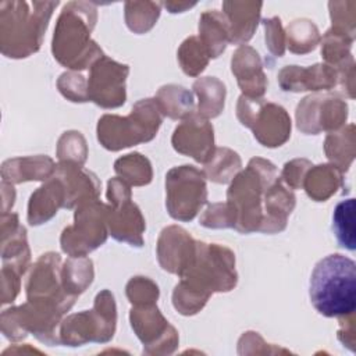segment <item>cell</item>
I'll return each instance as SVG.
<instances>
[{
    "label": "cell",
    "instance_id": "6da1fadb",
    "mask_svg": "<svg viewBox=\"0 0 356 356\" xmlns=\"http://www.w3.org/2000/svg\"><path fill=\"white\" fill-rule=\"evenodd\" d=\"M234 266V254L227 248L196 242L195 257L172 295L175 309L186 316L195 314L210 293L231 291L236 284Z\"/></svg>",
    "mask_w": 356,
    "mask_h": 356
},
{
    "label": "cell",
    "instance_id": "7a4b0ae2",
    "mask_svg": "<svg viewBox=\"0 0 356 356\" xmlns=\"http://www.w3.org/2000/svg\"><path fill=\"white\" fill-rule=\"evenodd\" d=\"M309 295L314 309L325 317L342 318L356 309V264L342 254H328L313 268Z\"/></svg>",
    "mask_w": 356,
    "mask_h": 356
},
{
    "label": "cell",
    "instance_id": "3957f363",
    "mask_svg": "<svg viewBox=\"0 0 356 356\" xmlns=\"http://www.w3.org/2000/svg\"><path fill=\"white\" fill-rule=\"evenodd\" d=\"M72 10L68 4L58 18L53 38V53L61 64L68 68L79 70L93 64L103 54L102 50L90 40V29L95 24V10Z\"/></svg>",
    "mask_w": 356,
    "mask_h": 356
},
{
    "label": "cell",
    "instance_id": "277c9868",
    "mask_svg": "<svg viewBox=\"0 0 356 356\" xmlns=\"http://www.w3.org/2000/svg\"><path fill=\"white\" fill-rule=\"evenodd\" d=\"M277 178L274 164L263 159L250 160L248 168L235 177L228 191V204L235 211L238 231L260 229L263 222L261 195Z\"/></svg>",
    "mask_w": 356,
    "mask_h": 356
},
{
    "label": "cell",
    "instance_id": "5b68a950",
    "mask_svg": "<svg viewBox=\"0 0 356 356\" xmlns=\"http://www.w3.org/2000/svg\"><path fill=\"white\" fill-rule=\"evenodd\" d=\"M161 124L160 108L156 100L138 102L131 115H104L99 120L97 138L108 150H120L140 142L150 140Z\"/></svg>",
    "mask_w": 356,
    "mask_h": 356
},
{
    "label": "cell",
    "instance_id": "8992f818",
    "mask_svg": "<svg viewBox=\"0 0 356 356\" xmlns=\"http://www.w3.org/2000/svg\"><path fill=\"white\" fill-rule=\"evenodd\" d=\"M115 303L108 291L96 296L92 312L70 316L61 325V342L70 346H79L85 342H107L115 330Z\"/></svg>",
    "mask_w": 356,
    "mask_h": 356
},
{
    "label": "cell",
    "instance_id": "52a82bcc",
    "mask_svg": "<svg viewBox=\"0 0 356 356\" xmlns=\"http://www.w3.org/2000/svg\"><path fill=\"white\" fill-rule=\"evenodd\" d=\"M107 207L95 200L81 203L75 213V225L64 229L61 248L71 257H82L100 246L107 238Z\"/></svg>",
    "mask_w": 356,
    "mask_h": 356
},
{
    "label": "cell",
    "instance_id": "ba28073f",
    "mask_svg": "<svg viewBox=\"0 0 356 356\" xmlns=\"http://www.w3.org/2000/svg\"><path fill=\"white\" fill-rule=\"evenodd\" d=\"M167 209L175 220H192L206 203L204 174L192 165L172 168L167 174Z\"/></svg>",
    "mask_w": 356,
    "mask_h": 356
},
{
    "label": "cell",
    "instance_id": "9c48e42d",
    "mask_svg": "<svg viewBox=\"0 0 356 356\" xmlns=\"http://www.w3.org/2000/svg\"><path fill=\"white\" fill-rule=\"evenodd\" d=\"M238 118L254 132V138L264 146L282 145L291 132V120L286 111L277 104H260V99L241 96Z\"/></svg>",
    "mask_w": 356,
    "mask_h": 356
},
{
    "label": "cell",
    "instance_id": "30bf717a",
    "mask_svg": "<svg viewBox=\"0 0 356 356\" xmlns=\"http://www.w3.org/2000/svg\"><path fill=\"white\" fill-rule=\"evenodd\" d=\"M348 118L346 103L335 95H313L303 99L296 110L298 127L305 134L337 131Z\"/></svg>",
    "mask_w": 356,
    "mask_h": 356
},
{
    "label": "cell",
    "instance_id": "8fae6325",
    "mask_svg": "<svg viewBox=\"0 0 356 356\" xmlns=\"http://www.w3.org/2000/svg\"><path fill=\"white\" fill-rule=\"evenodd\" d=\"M131 324L139 339L147 346L146 353H171L177 348V331L160 314L154 305L132 309Z\"/></svg>",
    "mask_w": 356,
    "mask_h": 356
},
{
    "label": "cell",
    "instance_id": "7c38bea8",
    "mask_svg": "<svg viewBox=\"0 0 356 356\" xmlns=\"http://www.w3.org/2000/svg\"><path fill=\"white\" fill-rule=\"evenodd\" d=\"M128 67L102 56L92 64L88 96L102 107H118L125 102Z\"/></svg>",
    "mask_w": 356,
    "mask_h": 356
},
{
    "label": "cell",
    "instance_id": "4fadbf2b",
    "mask_svg": "<svg viewBox=\"0 0 356 356\" xmlns=\"http://www.w3.org/2000/svg\"><path fill=\"white\" fill-rule=\"evenodd\" d=\"M174 149L206 163L213 156V128L202 115H189L177 127L172 136Z\"/></svg>",
    "mask_w": 356,
    "mask_h": 356
},
{
    "label": "cell",
    "instance_id": "5bb4252c",
    "mask_svg": "<svg viewBox=\"0 0 356 356\" xmlns=\"http://www.w3.org/2000/svg\"><path fill=\"white\" fill-rule=\"evenodd\" d=\"M196 252V242L178 227L165 228L159 241V260L164 270L182 275L191 266Z\"/></svg>",
    "mask_w": 356,
    "mask_h": 356
},
{
    "label": "cell",
    "instance_id": "9a60e30c",
    "mask_svg": "<svg viewBox=\"0 0 356 356\" xmlns=\"http://www.w3.org/2000/svg\"><path fill=\"white\" fill-rule=\"evenodd\" d=\"M284 90H323L332 89L338 82V71L328 64H316L309 68L285 67L278 76Z\"/></svg>",
    "mask_w": 356,
    "mask_h": 356
},
{
    "label": "cell",
    "instance_id": "2e32d148",
    "mask_svg": "<svg viewBox=\"0 0 356 356\" xmlns=\"http://www.w3.org/2000/svg\"><path fill=\"white\" fill-rule=\"evenodd\" d=\"M113 209H107V225L111 235L131 245H142V232L145 221L139 209L131 202V197L111 203Z\"/></svg>",
    "mask_w": 356,
    "mask_h": 356
},
{
    "label": "cell",
    "instance_id": "e0dca14e",
    "mask_svg": "<svg viewBox=\"0 0 356 356\" xmlns=\"http://www.w3.org/2000/svg\"><path fill=\"white\" fill-rule=\"evenodd\" d=\"M232 72L249 99H257L266 90V78L261 72L259 54L249 46L239 47L232 57Z\"/></svg>",
    "mask_w": 356,
    "mask_h": 356
},
{
    "label": "cell",
    "instance_id": "ac0fdd59",
    "mask_svg": "<svg viewBox=\"0 0 356 356\" xmlns=\"http://www.w3.org/2000/svg\"><path fill=\"white\" fill-rule=\"evenodd\" d=\"M65 204V191L63 182L57 178L39 188L29 202L28 220L33 225L42 224L51 218L60 206Z\"/></svg>",
    "mask_w": 356,
    "mask_h": 356
},
{
    "label": "cell",
    "instance_id": "d6986e66",
    "mask_svg": "<svg viewBox=\"0 0 356 356\" xmlns=\"http://www.w3.org/2000/svg\"><path fill=\"white\" fill-rule=\"evenodd\" d=\"M307 195L316 202H324L342 185V171L332 164L313 167L306 172L303 179Z\"/></svg>",
    "mask_w": 356,
    "mask_h": 356
},
{
    "label": "cell",
    "instance_id": "ffe728a7",
    "mask_svg": "<svg viewBox=\"0 0 356 356\" xmlns=\"http://www.w3.org/2000/svg\"><path fill=\"white\" fill-rule=\"evenodd\" d=\"M325 154L339 171H348L355 159V125L331 132L325 139Z\"/></svg>",
    "mask_w": 356,
    "mask_h": 356
},
{
    "label": "cell",
    "instance_id": "44dd1931",
    "mask_svg": "<svg viewBox=\"0 0 356 356\" xmlns=\"http://www.w3.org/2000/svg\"><path fill=\"white\" fill-rule=\"evenodd\" d=\"M199 31L203 40L202 46L204 47L209 57H217L221 51H224L231 38L227 22L217 13L203 14Z\"/></svg>",
    "mask_w": 356,
    "mask_h": 356
},
{
    "label": "cell",
    "instance_id": "7402d4cb",
    "mask_svg": "<svg viewBox=\"0 0 356 356\" xmlns=\"http://www.w3.org/2000/svg\"><path fill=\"white\" fill-rule=\"evenodd\" d=\"M199 96V111L202 117H217L224 107L225 88L216 78L197 79L193 85Z\"/></svg>",
    "mask_w": 356,
    "mask_h": 356
},
{
    "label": "cell",
    "instance_id": "603a6c76",
    "mask_svg": "<svg viewBox=\"0 0 356 356\" xmlns=\"http://www.w3.org/2000/svg\"><path fill=\"white\" fill-rule=\"evenodd\" d=\"M332 229L339 245L350 252L356 248L355 241V199H346L337 204L332 214Z\"/></svg>",
    "mask_w": 356,
    "mask_h": 356
},
{
    "label": "cell",
    "instance_id": "cb8c5ba5",
    "mask_svg": "<svg viewBox=\"0 0 356 356\" xmlns=\"http://www.w3.org/2000/svg\"><path fill=\"white\" fill-rule=\"evenodd\" d=\"M156 103L160 111L171 118H182L191 114L193 107L191 93L175 85L163 86L157 93Z\"/></svg>",
    "mask_w": 356,
    "mask_h": 356
},
{
    "label": "cell",
    "instance_id": "d4e9b609",
    "mask_svg": "<svg viewBox=\"0 0 356 356\" xmlns=\"http://www.w3.org/2000/svg\"><path fill=\"white\" fill-rule=\"evenodd\" d=\"M93 268L92 261L88 259H70L65 261L63 268V288L64 291L76 298V293L85 291V288L92 282Z\"/></svg>",
    "mask_w": 356,
    "mask_h": 356
},
{
    "label": "cell",
    "instance_id": "484cf974",
    "mask_svg": "<svg viewBox=\"0 0 356 356\" xmlns=\"http://www.w3.org/2000/svg\"><path fill=\"white\" fill-rule=\"evenodd\" d=\"M353 39L345 33H341L335 29H330L321 44V54L331 67H341L352 58L350 46Z\"/></svg>",
    "mask_w": 356,
    "mask_h": 356
},
{
    "label": "cell",
    "instance_id": "4316f807",
    "mask_svg": "<svg viewBox=\"0 0 356 356\" xmlns=\"http://www.w3.org/2000/svg\"><path fill=\"white\" fill-rule=\"evenodd\" d=\"M318 40V31L316 25L309 19H298L288 26V46L293 53L305 54L313 50Z\"/></svg>",
    "mask_w": 356,
    "mask_h": 356
},
{
    "label": "cell",
    "instance_id": "83f0119b",
    "mask_svg": "<svg viewBox=\"0 0 356 356\" xmlns=\"http://www.w3.org/2000/svg\"><path fill=\"white\" fill-rule=\"evenodd\" d=\"M114 167L117 174H120L124 181H128L134 185H145L149 184L152 179L150 164L139 153L128 154L118 159Z\"/></svg>",
    "mask_w": 356,
    "mask_h": 356
},
{
    "label": "cell",
    "instance_id": "f1b7e54d",
    "mask_svg": "<svg viewBox=\"0 0 356 356\" xmlns=\"http://www.w3.org/2000/svg\"><path fill=\"white\" fill-rule=\"evenodd\" d=\"M211 161L206 165V175L214 181V182H228L232 179L231 177L235 174L236 170L225 167V165H238L241 167V160L236 153H234L229 149H218L216 153H213Z\"/></svg>",
    "mask_w": 356,
    "mask_h": 356
},
{
    "label": "cell",
    "instance_id": "f546056e",
    "mask_svg": "<svg viewBox=\"0 0 356 356\" xmlns=\"http://www.w3.org/2000/svg\"><path fill=\"white\" fill-rule=\"evenodd\" d=\"M207 57L209 54L206 53L202 43L196 40V38L186 39L182 43L178 53V58L182 65V70L192 76L197 75L204 70V67L207 65Z\"/></svg>",
    "mask_w": 356,
    "mask_h": 356
},
{
    "label": "cell",
    "instance_id": "4dcf8cb0",
    "mask_svg": "<svg viewBox=\"0 0 356 356\" xmlns=\"http://www.w3.org/2000/svg\"><path fill=\"white\" fill-rule=\"evenodd\" d=\"M127 295L131 303H135L136 306L154 305V300L159 296V289L150 280L135 277L127 285Z\"/></svg>",
    "mask_w": 356,
    "mask_h": 356
},
{
    "label": "cell",
    "instance_id": "1f68e13d",
    "mask_svg": "<svg viewBox=\"0 0 356 356\" xmlns=\"http://www.w3.org/2000/svg\"><path fill=\"white\" fill-rule=\"evenodd\" d=\"M60 92L72 102H86L89 99L85 88L83 76L74 74H63L58 81Z\"/></svg>",
    "mask_w": 356,
    "mask_h": 356
},
{
    "label": "cell",
    "instance_id": "d6a6232c",
    "mask_svg": "<svg viewBox=\"0 0 356 356\" xmlns=\"http://www.w3.org/2000/svg\"><path fill=\"white\" fill-rule=\"evenodd\" d=\"M310 167L312 164L307 160H293L285 164L282 178L291 188H299L303 184L305 175Z\"/></svg>",
    "mask_w": 356,
    "mask_h": 356
},
{
    "label": "cell",
    "instance_id": "836d02e7",
    "mask_svg": "<svg viewBox=\"0 0 356 356\" xmlns=\"http://www.w3.org/2000/svg\"><path fill=\"white\" fill-rule=\"evenodd\" d=\"M266 42L268 43V49L275 56H282L284 53V35L281 31V24L278 18H273L266 21Z\"/></svg>",
    "mask_w": 356,
    "mask_h": 356
}]
</instances>
